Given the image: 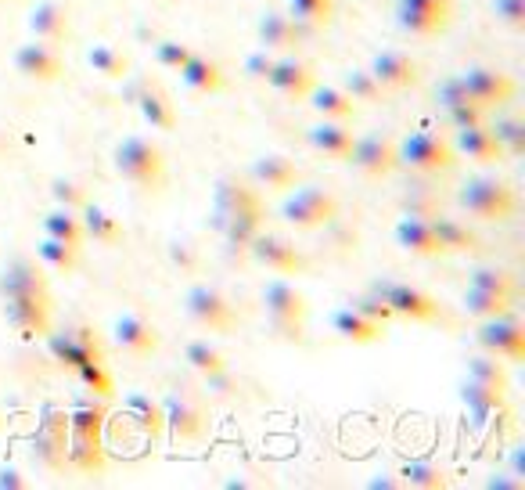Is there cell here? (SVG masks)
<instances>
[{
  "mask_svg": "<svg viewBox=\"0 0 525 490\" xmlns=\"http://www.w3.org/2000/svg\"><path fill=\"white\" fill-rule=\"evenodd\" d=\"M105 415L108 408L101 400H80L69 411V465L83 472H94L105 465V440H101Z\"/></svg>",
  "mask_w": 525,
  "mask_h": 490,
  "instance_id": "1",
  "label": "cell"
},
{
  "mask_svg": "<svg viewBox=\"0 0 525 490\" xmlns=\"http://www.w3.org/2000/svg\"><path fill=\"white\" fill-rule=\"evenodd\" d=\"M457 206L468 217L482 220V224H500V220H508L515 213L518 199L508 181H500L493 173H479V177H468L457 188Z\"/></svg>",
  "mask_w": 525,
  "mask_h": 490,
  "instance_id": "2",
  "label": "cell"
},
{
  "mask_svg": "<svg viewBox=\"0 0 525 490\" xmlns=\"http://www.w3.org/2000/svg\"><path fill=\"white\" fill-rule=\"evenodd\" d=\"M112 163L123 181H130L141 191H159L166 184V159L162 148L152 145L148 137H123L112 152Z\"/></svg>",
  "mask_w": 525,
  "mask_h": 490,
  "instance_id": "3",
  "label": "cell"
},
{
  "mask_svg": "<svg viewBox=\"0 0 525 490\" xmlns=\"http://www.w3.org/2000/svg\"><path fill=\"white\" fill-rule=\"evenodd\" d=\"M263 310H267V325L277 339L285 343H303L306 332V296L285 278L263 285Z\"/></svg>",
  "mask_w": 525,
  "mask_h": 490,
  "instance_id": "4",
  "label": "cell"
},
{
  "mask_svg": "<svg viewBox=\"0 0 525 490\" xmlns=\"http://www.w3.org/2000/svg\"><path fill=\"white\" fill-rule=\"evenodd\" d=\"M162 415H166V429L177 444H202L209 433V408L205 397L195 390H173L162 397Z\"/></svg>",
  "mask_w": 525,
  "mask_h": 490,
  "instance_id": "5",
  "label": "cell"
},
{
  "mask_svg": "<svg viewBox=\"0 0 525 490\" xmlns=\"http://www.w3.org/2000/svg\"><path fill=\"white\" fill-rule=\"evenodd\" d=\"M335 217H339V199H335L331 191L317 188V184L295 188L292 195H285V202H281V220H285L288 227H299V231L328 227Z\"/></svg>",
  "mask_w": 525,
  "mask_h": 490,
  "instance_id": "6",
  "label": "cell"
},
{
  "mask_svg": "<svg viewBox=\"0 0 525 490\" xmlns=\"http://www.w3.org/2000/svg\"><path fill=\"white\" fill-rule=\"evenodd\" d=\"M396 155H400V163L410 166L414 173H425V177H432V173H450L457 163V152L450 141H443L439 134H428V130H414V134H407L396 145Z\"/></svg>",
  "mask_w": 525,
  "mask_h": 490,
  "instance_id": "7",
  "label": "cell"
},
{
  "mask_svg": "<svg viewBox=\"0 0 525 490\" xmlns=\"http://www.w3.org/2000/svg\"><path fill=\"white\" fill-rule=\"evenodd\" d=\"M184 314L191 321H195L198 328H205V332H216V336H227L234 328V307L231 300L223 296L216 285L209 282H198L191 285V289L184 292Z\"/></svg>",
  "mask_w": 525,
  "mask_h": 490,
  "instance_id": "8",
  "label": "cell"
},
{
  "mask_svg": "<svg viewBox=\"0 0 525 490\" xmlns=\"http://www.w3.org/2000/svg\"><path fill=\"white\" fill-rule=\"evenodd\" d=\"M475 343H479L482 354L504 357L511 364L525 361V325L518 318H511V310L508 314H497V318L479 321Z\"/></svg>",
  "mask_w": 525,
  "mask_h": 490,
  "instance_id": "9",
  "label": "cell"
},
{
  "mask_svg": "<svg viewBox=\"0 0 525 490\" xmlns=\"http://www.w3.org/2000/svg\"><path fill=\"white\" fill-rule=\"evenodd\" d=\"M4 318L26 339H44L51 332V296H40V292H8L4 296Z\"/></svg>",
  "mask_w": 525,
  "mask_h": 490,
  "instance_id": "10",
  "label": "cell"
},
{
  "mask_svg": "<svg viewBox=\"0 0 525 490\" xmlns=\"http://www.w3.org/2000/svg\"><path fill=\"white\" fill-rule=\"evenodd\" d=\"M353 170L367 181H382L389 177L396 166H400V155H396V141L389 134H364L353 137V148L346 155Z\"/></svg>",
  "mask_w": 525,
  "mask_h": 490,
  "instance_id": "11",
  "label": "cell"
},
{
  "mask_svg": "<svg viewBox=\"0 0 525 490\" xmlns=\"http://www.w3.org/2000/svg\"><path fill=\"white\" fill-rule=\"evenodd\" d=\"M44 339H47V350H51L54 361L62 364V368H69V372H76V368H83V364H90V361H105L98 336L83 325L62 328V332H47Z\"/></svg>",
  "mask_w": 525,
  "mask_h": 490,
  "instance_id": "12",
  "label": "cell"
},
{
  "mask_svg": "<svg viewBox=\"0 0 525 490\" xmlns=\"http://www.w3.org/2000/svg\"><path fill=\"white\" fill-rule=\"evenodd\" d=\"M461 80L468 87V94H472V101H479L486 112L504 109L515 98V80L504 69H497V65H468L461 73Z\"/></svg>",
  "mask_w": 525,
  "mask_h": 490,
  "instance_id": "13",
  "label": "cell"
},
{
  "mask_svg": "<svg viewBox=\"0 0 525 490\" xmlns=\"http://www.w3.org/2000/svg\"><path fill=\"white\" fill-rule=\"evenodd\" d=\"M371 292H378L385 303L392 307L396 318H407V321H436L439 318V303L428 296L425 289L410 282H374Z\"/></svg>",
  "mask_w": 525,
  "mask_h": 490,
  "instance_id": "14",
  "label": "cell"
},
{
  "mask_svg": "<svg viewBox=\"0 0 525 490\" xmlns=\"http://www.w3.org/2000/svg\"><path fill=\"white\" fill-rule=\"evenodd\" d=\"M112 343L130 357H148L159 346V328L152 321L144 318V314H134V310H126L112 321Z\"/></svg>",
  "mask_w": 525,
  "mask_h": 490,
  "instance_id": "15",
  "label": "cell"
},
{
  "mask_svg": "<svg viewBox=\"0 0 525 490\" xmlns=\"http://www.w3.org/2000/svg\"><path fill=\"white\" fill-rule=\"evenodd\" d=\"M249 256L274 274H299L306 267L303 253L295 249V242H288V238H281V235H263V231L252 238Z\"/></svg>",
  "mask_w": 525,
  "mask_h": 490,
  "instance_id": "16",
  "label": "cell"
},
{
  "mask_svg": "<svg viewBox=\"0 0 525 490\" xmlns=\"http://www.w3.org/2000/svg\"><path fill=\"white\" fill-rule=\"evenodd\" d=\"M385 91H410L421 83V65L403 51H378L367 65Z\"/></svg>",
  "mask_w": 525,
  "mask_h": 490,
  "instance_id": "17",
  "label": "cell"
},
{
  "mask_svg": "<svg viewBox=\"0 0 525 490\" xmlns=\"http://www.w3.org/2000/svg\"><path fill=\"white\" fill-rule=\"evenodd\" d=\"M15 69L26 80H36V83H54L62 76V55H58V47L54 44H44V40H29L15 51Z\"/></svg>",
  "mask_w": 525,
  "mask_h": 490,
  "instance_id": "18",
  "label": "cell"
},
{
  "mask_svg": "<svg viewBox=\"0 0 525 490\" xmlns=\"http://www.w3.org/2000/svg\"><path fill=\"white\" fill-rule=\"evenodd\" d=\"M26 26L29 33H33V40H44V44H65L72 33V15L65 4H58V0H40L36 8H29L26 15Z\"/></svg>",
  "mask_w": 525,
  "mask_h": 490,
  "instance_id": "19",
  "label": "cell"
},
{
  "mask_svg": "<svg viewBox=\"0 0 525 490\" xmlns=\"http://www.w3.org/2000/svg\"><path fill=\"white\" fill-rule=\"evenodd\" d=\"M303 29L306 26H299L285 11H263L256 22V37L263 51H281V55H288V51H295V47L303 44Z\"/></svg>",
  "mask_w": 525,
  "mask_h": 490,
  "instance_id": "20",
  "label": "cell"
},
{
  "mask_svg": "<svg viewBox=\"0 0 525 490\" xmlns=\"http://www.w3.org/2000/svg\"><path fill=\"white\" fill-rule=\"evenodd\" d=\"M267 83L274 87L277 94H281V98L303 101L317 80H313V65L310 62H303V58H295V55H281V58H274V69H270Z\"/></svg>",
  "mask_w": 525,
  "mask_h": 490,
  "instance_id": "21",
  "label": "cell"
},
{
  "mask_svg": "<svg viewBox=\"0 0 525 490\" xmlns=\"http://www.w3.org/2000/svg\"><path fill=\"white\" fill-rule=\"evenodd\" d=\"M392 238H396V245L410 256H425V260L443 256L432 217H410V213H403V217L396 220V227H392Z\"/></svg>",
  "mask_w": 525,
  "mask_h": 490,
  "instance_id": "22",
  "label": "cell"
},
{
  "mask_svg": "<svg viewBox=\"0 0 525 490\" xmlns=\"http://www.w3.org/2000/svg\"><path fill=\"white\" fill-rule=\"evenodd\" d=\"M213 224L223 235V245H227L231 253H249L252 238L263 231V206L241 209V213H227V217H216Z\"/></svg>",
  "mask_w": 525,
  "mask_h": 490,
  "instance_id": "23",
  "label": "cell"
},
{
  "mask_svg": "<svg viewBox=\"0 0 525 490\" xmlns=\"http://www.w3.org/2000/svg\"><path fill=\"white\" fill-rule=\"evenodd\" d=\"M137 112H141V119L148 123L152 130H162V134H170L173 127H177V109H173V98L166 94V87L162 83H148L141 94H137Z\"/></svg>",
  "mask_w": 525,
  "mask_h": 490,
  "instance_id": "24",
  "label": "cell"
},
{
  "mask_svg": "<svg viewBox=\"0 0 525 490\" xmlns=\"http://www.w3.org/2000/svg\"><path fill=\"white\" fill-rule=\"evenodd\" d=\"M252 181L259 184V188L267 191H288L295 181H299V170H295V163L288 159V155L281 152H267V155H256L249 166Z\"/></svg>",
  "mask_w": 525,
  "mask_h": 490,
  "instance_id": "25",
  "label": "cell"
},
{
  "mask_svg": "<svg viewBox=\"0 0 525 490\" xmlns=\"http://www.w3.org/2000/svg\"><path fill=\"white\" fill-rule=\"evenodd\" d=\"M123 411L126 418L134 422L144 433V440H159L162 429H166V415H162V400H155L152 393H126L123 397Z\"/></svg>",
  "mask_w": 525,
  "mask_h": 490,
  "instance_id": "26",
  "label": "cell"
},
{
  "mask_svg": "<svg viewBox=\"0 0 525 490\" xmlns=\"http://www.w3.org/2000/svg\"><path fill=\"white\" fill-rule=\"evenodd\" d=\"M306 141H310L313 152H321L324 159H346L349 148H353V130L339 119H321L317 127L306 130Z\"/></svg>",
  "mask_w": 525,
  "mask_h": 490,
  "instance_id": "27",
  "label": "cell"
},
{
  "mask_svg": "<svg viewBox=\"0 0 525 490\" xmlns=\"http://www.w3.org/2000/svg\"><path fill=\"white\" fill-rule=\"evenodd\" d=\"M331 328L339 332V339H346V343H356V346H367V343H378V339L385 336V325H378V321L364 318L356 307H339L335 314H331Z\"/></svg>",
  "mask_w": 525,
  "mask_h": 490,
  "instance_id": "28",
  "label": "cell"
},
{
  "mask_svg": "<svg viewBox=\"0 0 525 490\" xmlns=\"http://www.w3.org/2000/svg\"><path fill=\"white\" fill-rule=\"evenodd\" d=\"M8 292H40V296H51V285H47V278L40 274L36 260L15 256V260L4 267V274H0V296H8Z\"/></svg>",
  "mask_w": 525,
  "mask_h": 490,
  "instance_id": "29",
  "label": "cell"
},
{
  "mask_svg": "<svg viewBox=\"0 0 525 490\" xmlns=\"http://www.w3.org/2000/svg\"><path fill=\"white\" fill-rule=\"evenodd\" d=\"M490 123V119H486ZM486 123H479V127H468V130H457V148L454 152L468 155L472 163L479 166H490V163H500V145L497 137H493V130L486 127Z\"/></svg>",
  "mask_w": 525,
  "mask_h": 490,
  "instance_id": "30",
  "label": "cell"
},
{
  "mask_svg": "<svg viewBox=\"0 0 525 490\" xmlns=\"http://www.w3.org/2000/svg\"><path fill=\"white\" fill-rule=\"evenodd\" d=\"M310 109L321 119H339V123H349L356 112V101L349 98L342 87H331V83H313L310 87Z\"/></svg>",
  "mask_w": 525,
  "mask_h": 490,
  "instance_id": "31",
  "label": "cell"
},
{
  "mask_svg": "<svg viewBox=\"0 0 525 490\" xmlns=\"http://www.w3.org/2000/svg\"><path fill=\"white\" fill-rule=\"evenodd\" d=\"M432 227H436V238H439V249H443V256H468L479 249V235H475L472 227L461 224V220L454 217H443V213H436L432 217Z\"/></svg>",
  "mask_w": 525,
  "mask_h": 490,
  "instance_id": "32",
  "label": "cell"
},
{
  "mask_svg": "<svg viewBox=\"0 0 525 490\" xmlns=\"http://www.w3.org/2000/svg\"><path fill=\"white\" fill-rule=\"evenodd\" d=\"M213 206H216L213 217H227V213H241V209L263 206V202H259V195L245 181H238V177H220L213 188Z\"/></svg>",
  "mask_w": 525,
  "mask_h": 490,
  "instance_id": "33",
  "label": "cell"
},
{
  "mask_svg": "<svg viewBox=\"0 0 525 490\" xmlns=\"http://www.w3.org/2000/svg\"><path fill=\"white\" fill-rule=\"evenodd\" d=\"M36 256H40V264L54 274H76L83 260V245H72V242H62V238H51L44 235L40 245H36Z\"/></svg>",
  "mask_w": 525,
  "mask_h": 490,
  "instance_id": "34",
  "label": "cell"
},
{
  "mask_svg": "<svg viewBox=\"0 0 525 490\" xmlns=\"http://www.w3.org/2000/svg\"><path fill=\"white\" fill-rule=\"evenodd\" d=\"M180 80H184L187 91H195V94H220L223 91L220 65H216L213 58L198 55V51L187 58V65L180 69Z\"/></svg>",
  "mask_w": 525,
  "mask_h": 490,
  "instance_id": "35",
  "label": "cell"
},
{
  "mask_svg": "<svg viewBox=\"0 0 525 490\" xmlns=\"http://www.w3.org/2000/svg\"><path fill=\"white\" fill-rule=\"evenodd\" d=\"M80 220H83V235L94 238L98 245H119L123 242V224H119V220L112 217L105 206L87 202V206L80 209Z\"/></svg>",
  "mask_w": 525,
  "mask_h": 490,
  "instance_id": "36",
  "label": "cell"
},
{
  "mask_svg": "<svg viewBox=\"0 0 525 490\" xmlns=\"http://www.w3.org/2000/svg\"><path fill=\"white\" fill-rule=\"evenodd\" d=\"M403 476V487H414V490H446L450 487V469L436 462H425V458H414L400 469Z\"/></svg>",
  "mask_w": 525,
  "mask_h": 490,
  "instance_id": "37",
  "label": "cell"
},
{
  "mask_svg": "<svg viewBox=\"0 0 525 490\" xmlns=\"http://www.w3.org/2000/svg\"><path fill=\"white\" fill-rule=\"evenodd\" d=\"M342 91H346L356 105H382V101L389 98V91L374 80L371 69H346V73H342Z\"/></svg>",
  "mask_w": 525,
  "mask_h": 490,
  "instance_id": "38",
  "label": "cell"
},
{
  "mask_svg": "<svg viewBox=\"0 0 525 490\" xmlns=\"http://www.w3.org/2000/svg\"><path fill=\"white\" fill-rule=\"evenodd\" d=\"M87 65H90V73H98L101 80H112L119 83L126 73H130V58L119 51V47L112 44H94L87 51Z\"/></svg>",
  "mask_w": 525,
  "mask_h": 490,
  "instance_id": "39",
  "label": "cell"
},
{
  "mask_svg": "<svg viewBox=\"0 0 525 490\" xmlns=\"http://www.w3.org/2000/svg\"><path fill=\"white\" fill-rule=\"evenodd\" d=\"M44 235L51 238H62V242H72V245H83L87 242V235H83V220H80V209H51L44 217Z\"/></svg>",
  "mask_w": 525,
  "mask_h": 490,
  "instance_id": "40",
  "label": "cell"
},
{
  "mask_svg": "<svg viewBox=\"0 0 525 490\" xmlns=\"http://www.w3.org/2000/svg\"><path fill=\"white\" fill-rule=\"evenodd\" d=\"M184 361L191 364L202 379L205 375L223 372V368H227V354H223L216 343H209V339H191V343L184 346Z\"/></svg>",
  "mask_w": 525,
  "mask_h": 490,
  "instance_id": "41",
  "label": "cell"
},
{
  "mask_svg": "<svg viewBox=\"0 0 525 490\" xmlns=\"http://www.w3.org/2000/svg\"><path fill=\"white\" fill-rule=\"evenodd\" d=\"M511 307H515V300H508V296H497V292L475 289V285H468V292H464V310H468L475 321H486V318H497V314H508Z\"/></svg>",
  "mask_w": 525,
  "mask_h": 490,
  "instance_id": "42",
  "label": "cell"
},
{
  "mask_svg": "<svg viewBox=\"0 0 525 490\" xmlns=\"http://www.w3.org/2000/svg\"><path fill=\"white\" fill-rule=\"evenodd\" d=\"M486 127L493 130V137H497V145L504 155H522L525 152V119L518 116H497L493 123H486Z\"/></svg>",
  "mask_w": 525,
  "mask_h": 490,
  "instance_id": "43",
  "label": "cell"
},
{
  "mask_svg": "<svg viewBox=\"0 0 525 490\" xmlns=\"http://www.w3.org/2000/svg\"><path fill=\"white\" fill-rule=\"evenodd\" d=\"M461 400L472 411H479V415H493V411L504 408V390L486 386V382H479V379H468L461 386Z\"/></svg>",
  "mask_w": 525,
  "mask_h": 490,
  "instance_id": "44",
  "label": "cell"
},
{
  "mask_svg": "<svg viewBox=\"0 0 525 490\" xmlns=\"http://www.w3.org/2000/svg\"><path fill=\"white\" fill-rule=\"evenodd\" d=\"M288 15L306 29H321L335 15V0H288Z\"/></svg>",
  "mask_w": 525,
  "mask_h": 490,
  "instance_id": "45",
  "label": "cell"
},
{
  "mask_svg": "<svg viewBox=\"0 0 525 490\" xmlns=\"http://www.w3.org/2000/svg\"><path fill=\"white\" fill-rule=\"evenodd\" d=\"M472 285L475 289H486V292H497V296H508L515 300L518 296V285L504 267H475L472 271Z\"/></svg>",
  "mask_w": 525,
  "mask_h": 490,
  "instance_id": "46",
  "label": "cell"
},
{
  "mask_svg": "<svg viewBox=\"0 0 525 490\" xmlns=\"http://www.w3.org/2000/svg\"><path fill=\"white\" fill-rule=\"evenodd\" d=\"M400 209L410 217H436L439 213V195L428 184H414L400 195Z\"/></svg>",
  "mask_w": 525,
  "mask_h": 490,
  "instance_id": "47",
  "label": "cell"
},
{
  "mask_svg": "<svg viewBox=\"0 0 525 490\" xmlns=\"http://www.w3.org/2000/svg\"><path fill=\"white\" fill-rule=\"evenodd\" d=\"M468 379H479L486 386H497V390L508 393V368L497 361L493 354H479L468 361Z\"/></svg>",
  "mask_w": 525,
  "mask_h": 490,
  "instance_id": "48",
  "label": "cell"
},
{
  "mask_svg": "<svg viewBox=\"0 0 525 490\" xmlns=\"http://www.w3.org/2000/svg\"><path fill=\"white\" fill-rule=\"evenodd\" d=\"M76 375H80V382L98 400H112V397H116V382H112V372L105 368V361L83 364V368H76Z\"/></svg>",
  "mask_w": 525,
  "mask_h": 490,
  "instance_id": "49",
  "label": "cell"
},
{
  "mask_svg": "<svg viewBox=\"0 0 525 490\" xmlns=\"http://www.w3.org/2000/svg\"><path fill=\"white\" fill-rule=\"evenodd\" d=\"M443 112H446V123H450L454 130L479 127V123H486V119H490V112L482 109L479 101H472V98L457 101V105H450V109H443Z\"/></svg>",
  "mask_w": 525,
  "mask_h": 490,
  "instance_id": "50",
  "label": "cell"
},
{
  "mask_svg": "<svg viewBox=\"0 0 525 490\" xmlns=\"http://www.w3.org/2000/svg\"><path fill=\"white\" fill-rule=\"evenodd\" d=\"M51 199L65 209H83L90 202L87 188L80 181H72V177H54L51 181Z\"/></svg>",
  "mask_w": 525,
  "mask_h": 490,
  "instance_id": "51",
  "label": "cell"
},
{
  "mask_svg": "<svg viewBox=\"0 0 525 490\" xmlns=\"http://www.w3.org/2000/svg\"><path fill=\"white\" fill-rule=\"evenodd\" d=\"M191 55H195V51H191V44H184V40H159V44H155V62H159L162 69H173V73H180Z\"/></svg>",
  "mask_w": 525,
  "mask_h": 490,
  "instance_id": "52",
  "label": "cell"
},
{
  "mask_svg": "<svg viewBox=\"0 0 525 490\" xmlns=\"http://www.w3.org/2000/svg\"><path fill=\"white\" fill-rule=\"evenodd\" d=\"M349 307H356V310H360V314H364V318L378 321V325H389V321L396 318V314H392V307L382 300V296H378V292H367V296H356V300L349 303Z\"/></svg>",
  "mask_w": 525,
  "mask_h": 490,
  "instance_id": "53",
  "label": "cell"
},
{
  "mask_svg": "<svg viewBox=\"0 0 525 490\" xmlns=\"http://www.w3.org/2000/svg\"><path fill=\"white\" fill-rule=\"evenodd\" d=\"M490 11L497 15V22H504L515 33L525 29V0H490Z\"/></svg>",
  "mask_w": 525,
  "mask_h": 490,
  "instance_id": "54",
  "label": "cell"
},
{
  "mask_svg": "<svg viewBox=\"0 0 525 490\" xmlns=\"http://www.w3.org/2000/svg\"><path fill=\"white\" fill-rule=\"evenodd\" d=\"M432 98H436L439 109H450V105H457V101H464V98H472V94H468L461 73H457V76H446V80H439L436 91H432Z\"/></svg>",
  "mask_w": 525,
  "mask_h": 490,
  "instance_id": "55",
  "label": "cell"
},
{
  "mask_svg": "<svg viewBox=\"0 0 525 490\" xmlns=\"http://www.w3.org/2000/svg\"><path fill=\"white\" fill-rule=\"evenodd\" d=\"M396 4H407L414 11H425L428 19H436L439 26H450L454 22V0H396Z\"/></svg>",
  "mask_w": 525,
  "mask_h": 490,
  "instance_id": "56",
  "label": "cell"
},
{
  "mask_svg": "<svg viewBox=\"0 0 525 490\" xmlns=\"http://www.w3.org/2000/svg\"><path fill=\"white\" fill-rule=\"evenodd\" d=\"M270 69H274V51H252V55H245V76L256 83H267L270 80Z\"/></svg>",
  "mask_w": 525,
  "mask_h": 490,
  "instance_id": "57",
  "label": "cell"
},
{
  "mask_svg": "<svg viewBox=\"0 0 525 490\" xmlns=\"http://www.w3.org/2000/svg\"><path fill=\"white\" fill-rule=\"evenodd\" d=\"M170 260L180 267V271H198V249H195V242L177 238V242L170 245Z\"/></svg>",
  "mask_w": 525,
  "mask_h": 490,
  "instance_id": "58",
  "label": "cell"
},
{
  "mask_svg": "<svg viewBox=\"0 0 525 490\" xmlns=\"http://www.w3.org/2000/svg\"><path fill=\"white\" fill-rule=\"evenodd\" d=\"M29 480L22 476V469H15V465H4L0 469V490H26Z\"/></svg>",
  "mask_w": 525,
  "mask_h": 490,
  "instance_id": "59",
  "label": "cell"
},
{
  "mask_svg": "<svg viewBox=\"0 0 525 490\" xmlns=\"http://www.w3.org/2000/svg\"><path fill=\"white\" fill-rule=\"evenodd\" d=\"M371 490H400L403 487V476L400 472H374V480H367Z\"/></svg>",
  "mask_w": 525,
  "mask_h": 490,
  "instance_id": "60",
  "label": "cell"
},
{
  "mask_svg": "<svg viewBox=\"0 0 525 490\" xmlns=\"http://www.w3.org/2000/svg\"><path fill=\"white\" fill-rule=\"evenodd\" d=\"M486 490H522V480H508V472H497L493 480H486Z\"/></svg>",
  "mask_w": 525,
  "mask_h": 490,
  "instance_id": "61",
  "label": "cell"
},
{
  "mask_svg": "<svg viewBox=\"0 0 525 490\" xmlns=\"http://www.w3.org/2000/svg\"><path fill=\"white\" fill-rule=\"evenodd\" d=\"M0 426H4V411H0Z\"/></svg>",
  "mask_w": 525,
  "mask_h": 490,
  "instance_id": "62",
  "label": "cell"
},
{
  "mask_svg": "<svg viewBox=\"0 0 525 490\" xmlns=\"http://www.w3.org/2000/svg\"><path fill=\"white\" fill-rule=\"evenodd\" d=\"M0 4H4V0H0Z\"/></svg>",
  "mask_w": 525,
  "mask_h": 490,
  "instance_id": "63",
  "label": "cell"
}]
</instances>
